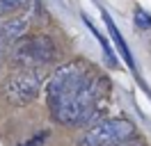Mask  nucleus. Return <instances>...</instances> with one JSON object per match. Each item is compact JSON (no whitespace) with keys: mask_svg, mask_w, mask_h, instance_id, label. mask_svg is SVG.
<instances>
[{"mask_svg":"<svg viewBox=\"0 0 151 146\" xmlns=\"http://www.w3.org/2000/svg\"><path fill=\"white\" fill-rule=\"evenodd\" d=\"M30 0H0V7H2V11L7 14V11H16V9H23L25 5H28Z\"/></svg>","mask_w":151,"mask_h":146,"instance_id":"1a4fd4ad","label":"nucleus"},{"mask_svg":"<svg viewBox=\"0 0 151 146\" xmlns=\"http://www.w3.org/2000/svg\"><path fill=\"white\" fill-rule=\"evenodd\" d=\"M5 53H7V41L0 36V59H2V55H5Z\"/></svg>","mask_w":151,"mask_h":146,"instance_id":"9b49d317","label":"nucleus"},{"mask_svg":"<svg viewBox=\"0 0 151 146\" xmlns=\"http://www.w3.org/2000/svg\"><path fill=\"white\" fill-rule=\"evenodd\" d=\"M103 21H105V25H108V32H110V36L114 39V44H117V48H119V53L124 55V59H126V64L131 66V69H135V62H133V55L131 50H128V46H126V41H124V36L119 34V30H117V25L112 23V18L108 16L103 11Z\"/></svg>","mask_w":151,"mask_h":146,"instance_id":"423d86ee","label":"nucleus"},{"mask_svg":"<svg viewBox=\"0 0 151 146\" xmlns=\"http://www.w3.org/2000/svg\"><path fill=\"white\" fill-rule=\"evenodd\" d=\"M133 18H135V25L140 27V30H149L151 27V16L144 11V9H135V14H133Z\"/></svg>","mask_w":151,"mask_h":146,"instance_id":"6e6552de","label":"nucleus"},{"mask_svg":"<svg viewBox=\"0 0 151 146\" xmlns=\"http://www.w3.org/2000/svg\"><path fill=\"white\" fill-rule=\"evenodd\" d=\"M110 146H135L131 142V139H124V142H114V144H110Z\"/></svg>","mask_w":151,"mask_h":146,"instance_id":"f8f14e48","label":"nucleus"},{"mask_svg":"<svg viewBox=\"0 0 151 146\" xmlns=\"http://www.w3.org/2000/svg\"><path fill=\"white\" fill-rule=\"evenodd\" d=\"M28 27H30V18L23 14V16H14V18H7L0 23V36L7 41V44H16L19 39L28 34Z\"/></svg>","mask_w":151,"mask_h":146,"instance_id":"39448f33","label":"nucleus"},{"mask_svg":"<svg viewBox=\"0 0 151 146\" xmlns=\"http://www.w3.org/2000/svg\"><path fill=\"white\" fill-rule=\"evenodd\" d=\"M9 57L16 69H41L44 64L55 62L57 46L48 34H25L12 46Z\"/></svg>","mask_w":151,"mask_h":146,"instance_id":"f03ea898","label":"nucleus"},{"mask_svg":"<svg viewBox=\"0 0 151 146\" xmlns=\"http://www.w3.org/2000/svg\"><path fill=\"white\" fill-rule=\"evenodd\" d=\"M46 137H48V132H41V135H35L32 139H28V142H23V144H19V146H41Z\"/></svg>","mask_w":151,"mask_h":146,"instance_id":"9d476101","label":"nucleus"},{"mask_svg":"<svg viewBox=\"0 0 151 146\" xmlns=\"http://www.w3.org/2000/svg\"><path fill=\"white\" fill-rule=\"evenodd\" d=\"M85 23H87V27H89V30H92V34H94L96 39H99V44L103 46V53L108 55V59H110V64H112V66H114V53H112V50H110V46H108V41H105V36L101 34V32H99V30H96V27L92 25V23H89V21H87V18H85Z\"/></svg>","mask_w":151,"mask_h":146,"instance_id":"0eeeda50","label":"nucleus"},{"mask_svg":"<svg viewBox=\"0 0 151 146\" xmlns=\"http://www.w3.org/2000/svg\"><path fill=\"white\" fill-rule=\"evenodd\" d=\"M92 69L85 62H69L62 64L46 84V100L50 112H55L60 107H66L76 103V98L83 94V89L87 87V82L92 80Z\"/></svg>","mask_w":151,"mask_h":146,"instance_id":"f257e3e1","label":"nucleus"},{"mask_svg":"<svg viewBox=\"0 0 151 146\" xmlns=\"http://www.w3.org/2000/svg\"><path fill=\"white\" fill-rule=\"evenodd\" d=\"M135 135V126L126 119H101L99 123L87 128L80 137V146H110Z\"/></svg>","mask_w":151,"mask_h":146,"instance_id":"20e7f679","label":"nucleus"},{"mask_svg":"<svg viewBox=\"0 0 151 146\" xmlns=\"http://www.w3.org/2000/svg\"><path fill=\"white\" fill-rule=\"evenodd\" d=\"M44 80H46V75L41 69H16L5 82L2 96L7 98V103L16 105V107L28 105L39 96Z\"/></svg>","mask_w":151,"mask_h":146,"instance_id":"7ed1b4c3","label":"nucleus"}]
</instances>
